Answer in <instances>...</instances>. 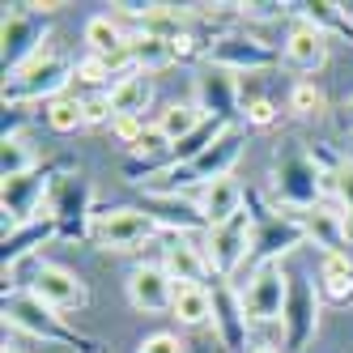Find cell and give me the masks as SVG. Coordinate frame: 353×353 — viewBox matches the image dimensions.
<instances>
[{"label": "cell", "instance_id": "1", "mask_svg": "<svg viewBox=\"0 0 353 353\" xmlns=\"http://www.w3.org/2000/svg\"><path fill=\"white\" fill-rule=\"evenodd\" d=\"M72 77H77V64H72L68 56H60L56 39H47L39 52L9 77L5 103H9V107H21V103H52V98L64 94V85H68Z\"/></svg>", "mask_w": 353, "mask_h": 353}, {"label": "cell", "instance_id": "2", "mask_svg": "<svg viewBox=\"0 0 353 353\" xmlns=\"http://www.w3.org/2000/svg\"><path fill=\"white\" fill-rule=\"evenodd\" d=\"M251 243H256V221H251V213L243 209L239 217L221 221V225H209L205 234H200V247H205V260L213 268L217 281H239V272L251 256Z\"/></svg>", "mask_w": 353, "mask_h": 353}, {"label": "cell", "instance_id": "3", "mask_svg": "<svg viewBox=\"0 0 353 353\" xmlns=\"http://www.w3.org/2000/svg\"><path fill=\"white\" fill-rule=\"evenodd\" d=\"M247 323H281L285 319V302H290V272L281 264H264L234 285Z\"/></svg>", "mask_w": 353, "mask_h": 353}, {"label": "cell", "instance_id": "4", "mask_svg": "<svg viewBox=\"0 0 353 353\" xmlns=\"http://www.w3.org/2000/svg\"><path fill=\"white\" fill-rule=\"evenodd\" d=\"M154 234H158V221L145 209H111V213H98L90 225V239L103 251H137Z\"/></svg>", "mask_w": 353, "mask_h": 353}, {"label": "cell", "instance_id": "5", "mask_svg": "<svg viewBox=\"0 0 353 353\" xmlns=\"http://www.w3.org/2000/svg\"><path fill=\"white\" fill-rule=\"evenodd\" d=\"M5 323L17 332H30L39 341H56V345H77V336L60 323V311H52L43 298H34L30 290H17L5 298Z\"/></svg>", "mask_w": 353, "mask_h": 353}, {"label": "cell", "instance_id": "6", "mask_svg": "<svg viewBox=\"0 0 353 353\" xmlns=\"http://www.w3.org/2000/svg\"><path fill=\"white\" fill-rule=\"evenodd\" d=\"M243 158V132H234V128H225L205 154L200 158H192L188 166H174V170H166V174H158V179H179V183H213V179H225V174H234V162ZM179 192V188H174Z\"/></svg>", "mask_w": 353, "mask_h": 353}, {"label": "cell", "instance_id": "7", "mask_svg": "<svg viewBox=\"0 0 353 353\" xmlns=\"http://www.w3.org/2000/svg\"><path fill=\"white\" fill-rule=\"evenodd\" d=\"M281 332H285V349L302 353L315 332H319V298H315V281L290 272V302H285V319H281Z\"/></svg>", "mask_w": 353, "mask_h": 353}, {"label": "cell", "instance_id": "8", "mask_svg": "<svg viewBox=\"0 0 353 353\" xmlns=\"http://www.w3.org/2000/svg\"><path fill=\"white\" fill-rule=\"evenodd\" d=\"M56 183L47 179V174H21V179H5V188H0V205H5V234L17 230V225H30L39 221L43 213V196L52 192ZM47 217V213H43Z\"/></svg>", "mask_w": 353, "mask_h": 353}, {"label": "cell", "instance_id": "9", "mask_svg": "<svg viewBox=\"0 0 353 353\" xmlns=\"http://www.w3.org/2000/svg\"><path fill=\"white\" fill-rule=\"evenodd\" d=\"M0 39H5V68H9V77H13V72L47 43L43 13H30V5L9 9V13H5V30H0Z\"/></svg>", "mask_w": 353, "mask_h": 353}, {"label": "cell", "instance_id": "10", "mask_svg": "<svg viewBox=\"0 0 353 353\" xmlns=\"http://www.w3.org/2000/svg\"><path fill=\"white\" fill-rule=\"evenodd\" d=\"M26 290H30L34 298H43L52 311H77V307H85V285H81V276L68 272V268H60V264H47V260L34 264Z\"/></svg>", "mask_w": 353, "mask_h": 353}, {"label": "cell", "instance_id": "11", "mask_svg": "<svg viewBox=\"0 0 353 353\" xmlns=\"http://www.w3.org/2000/svg\"><path fill=\"white\" fill-rule=\"evenodd\" d=\"M98 213H90V188L81 174H64L52 188V221L60 225V234H90Z\"/></svg>", "mask_w": 353, "mask_h": 353}, {"label": "cell", "instance_id": "12", "mask_svg": "<svg viewBox=\"0 0 353 353\" xmlns=\"http://www.w3.org/2000/svg\"><path fill=\"white\" fill-rule=\"evenodd\" d=\"M174 294H179V285L170 281V272L162 264H141L128 272V302L137 311L145 315H162L174 307Z\"/></svg>", "mask_w": 353, "mask_h": 353}, {"label": "cell", "instance_id": "13", "mask_svg": "<svg viewBox=\"0 0 353 353\" xmlns=\"http://www.w3.org/2000/svg\"><path fill=\"white\" fill-rule=\"evenodd\" d=\"M209 64L213 68H225V72H260V68H272L276 56L272 47H264L260 39H247V34H225L209 47Z\"/></svg>", "mask_w": 353, "mask_h": 353}, {"label": "cell", "instance_id": "14", "mask_svg": "<svg viewBox=\"0 0 353 353\" xmlns=\"http://www.w3.org/2000/svg\"><path fill=\"white\" fill-rule=\"evenodd\" d=\"M141 209L154 217L158 225L174 230V234H205L209 230V221H205V213H200V205H196V200H183L179 192H149Z\"/></svg>", "mask_w": 353, "mask_h": 353}, {"label": "cell", "instance_id": "15", "mask_svg": "<svg viewBox=\"0 0 353 353\" xmlns=\"http://www.w3.org/2000/svg\"><path fill=\"white\" fill-rule=\"evenodd\" d=\"M162 268L170 272L174 285H205L209 281V260H205V247L192 234H174L166 247H162Z\"/></svg>", "mask_w": 353, "mask_h": 353}, {"label": "cell", "instance_id": "16", "mask_svg": "<svg viewBox=\"0 0 353 353\" xmlns=\"http://www.w3.org/2000/svg\"><path fill=\"white\" fill-rule=\"evenodd\" d=\"M196 107L205 111L209 119H234V107H239V85H234V72L225 68H205L196 77Z\"/></svg>", "mask_w": 353, "mask_h": 353}, {"label": "cell", "instance_id": "17", "mask_svg": "<svg viewBox=\"0 0 353 353\" xmlns=\"http://www.w3.org/2000/svg\"><path fill=\"white\" fill-rule=\"evenodd\" d=\"M196 205H200V213H205V221H209V225H221V221H230V217H239V213H243L247 192H243V183L234 179V174H225V179H213V183L200 188Z\"/></svg>", "mask_w": 353, "mask_h": 353}, {"label": "cell", "instance_id": "18", "mask_svg": "<svg viewBox=\"0 0 353 353\" xmlns=\"http://www.w3.org/2000/svg\"><path fill=\"white\" fill-rule=\"evenodd\" d=\"M285 60L298 72H315L327 64V30H319L315 21H302L285 34Z\"/></svg>", "mask_w": 353, "mask_h": 353}, {"label": "cell", "instance_id": "19", "mask_svg": "<svg viewBox=\"0 0 353 353\" xmlns=\"http://www.w3.org/2000/svg\"><path fill=\"white\" fill-rule=\"evenodd\" d=\"M213 332L221 336V345H230V349H239L247 341V315H243V302H239L230 281L213 285Z\"/></svg>", "mask_w": 353, "mask_h": 353}, {"label": "cell", "instance_id": "20", "mask_svg": "<svg viewBox=\"0 0 353 353\" xmlns=\"http://www.w3.org/2000/svg\"><path fill=\"white\" fill-rule=\"evenodd\" d=\"M107 98H111V111H115V115H141V119H145V107H149V98H154V85H149L145 72L128 68V72H123V77L107 90Z\"/></svg>", "mask_w": 353, "mask_h": 353}, {"label": "cell", "instance_id": "21", "mask_svg": "<svg viewBox=\"0 0 353 353\" xmlns=\"http://www.w3.org/2000/svg\"><path fill=\"white\" fill-rule=\"evenodd\" d=\"M128 60L137 72H158L166 64H174L179 56H174V39H162V34H132L128 39Z\"/></svg>", "mask_w": 353, "mask_h": 353}, {"label": "cell", "instance_id": "22", "mask_svg": "<svg viewBox=\"0 0 353 353\" xmlns=\"http://www.w3.org/2000/svg\"><path fill=\"white\" fill-rule=\"evenodd\" d=\"M56 230H60V225L52 221V213L39 217V221H30V225H17V230H9V234H5V268L21 264V260H26L34 247H43V243L52 239Z\"/></svg>", "mask_w": 353, "mask_h": 353}, {"label": "cell", "instance_id": "23", "mask_svg": "<svg viewBox=\"0 0 353 353\" xmlns=\"http://www.w3.org/2000/svg\"><path fill=\"white\" fill-rule=\"evenodd\" d=\"M85 43H90V56H103V60L128 56V39H123L119 21L111 13H98V17L85 21Z\"/></svg>", "mask_w": 353, "mask_h": 353}, {"label": "cell", "instance_id": "24", "mask_svg": "<svg viewBox=\"0 0 353 353\" xmlns=\"http://www.w3.org/2000/svg\"><path fill=\"white\" fill-rule=\"evenodd\" d=\"M170 315L179 319L183 327L213 323V290H209V285H179V294H174V307H170Z\"/></svg>", "mask_w": 353, "mask_h": 353}, {"label": "cell", "instance_id": "25", "mask_svg": "<svg viewBox=\"0 0 353 353\" xmlns=\"http://www.w3.org/2000/svg\"><path fill=\"white\" fill-rule=\"evenodd\" d=\"M34 166H39V149L21 132H5V141H0V174L21 179V174H34Z\"/></svg>", "mask_w": 353, "mask_h": 353}, {"label": "cell", "instance_id": "26", "mask_svg": "<svg viewBox=\"0 0 353 353\" xmlns=\"http://www.w3.org/2000/svg\"><path fill=\"white\" fill-rule=\"evenodd\" d=\"M205 119H209V115L200 111L196 103H170V107L158 115V132H162L170 145H179V141H188Z\"/></svg>", "mask_w": 353, "mask_h": 353}, {"label": "cell", "instance_id": "27", "mask_svg": "<svg viewBox=\"0 0 353 353\" xmlns=\"http://www.w3.org/2000/svg\"><path fill=\"white\" fill-rule=\"evenodd\" d=\"M319 290L327 298H336V302L353 298V264H349V256H323L319 260Z\"/></svg>", "mask_w": 353, "mask_h": 353}, {"label": "cell", "instance_id": "28", "mask_svg": "<svg viewBox=\"0 0 353 353\" xmlns=\"http://www.w3.org/2000/svg\"><path fill=\"white\" fill-rule=\"evenodd\" d=\"M47 123H52L56 132H77L81 123H85V107H81V98H68V94L52 98V103H47Z\"/></svg>", "mask_w": 353, "mask_h": 353}, {"label": "cell", "instance_id": "29", "mask_svg": "<svg viewBox=\"0 0 353 353\" xmlns=\"http://www.w3.org/2000/svg\"><path fill=\"white\" fill-rule=\"evenodd\" d=\"M290 111L302 115V119L323 115V111H327V94H323L315 81H294V90H290Z\"/></svg>", "mask_w": 353, "mask_h": 353}, {"label": "cell", "instance_id": "30", "mask_svg": "<svg viewBox=\"0 0 353 353\" xmlns=\"http://www.w3.org/2000/svg\"><path fill=\"white\" fill-rule=\"evenodd\" d=\"M128 60V56H119V60H103V56H85V60H77V81H85V85H107L111 81V72ZM132 64V60H128Z\"/></svg>", "mask_w": 353, "mask_h": 353}, {"label": "cell", "instance_id": "31", "mask_svg": "<svg viewBox=\"0 0 353 353\" xmlns=\"http://www.w3.org/2000/svg\"><path fill=\"white\" fill-rule=\"evenodd\" d=\"M170 149H174V145L158 132V123H154V128H145V137L132 145V154H137V158H158V154H170Z\"/></svg>", "mask_w": 353, "mask_h": 353}, {"label": "cell", "instance_id": "32", "mask_svg": "<svg viewBox=\"0 0 353 353\" xmlns=\"http://www.w3.org/2000/svg\"><path fill=\"white\" fill-rule=\"evenodd\" d=\"M111 132L132 149V145L145 137V119H141V115H115V119H111Z\"/></svg>", "mask_w": 353, "mask_h": 353}, {"label": "cell", "instance_id": "33", "mask_svg": "<svg viewBox=\"0 0 353 353\" xmlns=\"http://www.w3.org/2000/svg\"><path fill=\"white\" fill-rule=\"evenodd\" d=\"M81 107H85V123H107V119H115V111H111V98L98 90V94H90V98H81Z\"/></svg>", "mask_w": 353, "mask_h": 353}, {"label": "cell", "instance_id": "34", "mask_svg": "<svg viewBox=\"0 0 353 353\" xmlns=\"http://www.w3.org/2000/svg\"><path fill=\"white\" fill-rule=\"evenodd\" d=\"M183 349H188V345L174 336V332H154V336H145V341H141L137 353H183Z\"/></svg>", "mask_w": 353, "mask_h": 353}, {"label": "cell", "instance_id": "35", "mask_svg": "<svg viewBox=\"0 0 353 353\" xmlns=\"http://www.w3.org/2000/svg\"><path fill=\"white\" fill-rule=\"evenodd\" d=\"M272 103H268V98H251V103H247V123H256V128H268V123H272Z\"/></svg>", "mask_w": 353, "mask_h": 353}, {"label": "cell", "instance_id": "36", "mask_svg": "<svg viewBox=\"0 0 353 353\" xmlns=\"http://www.w3.org/2000/svg\"><path fill=\"white\" fill-rule=\"evenodd\" d=\"M341 128H345V132H353V94L345 98V107H341Z\"/></svg>", "mask_w": 353, "mask_h": 353}, {"label": "cell", "instance_id": "37", "mask_svg": "<svg viewBox=\"0 0 353 353\" xmlns=\"http://www.w3.org/2000/svg\"><path fill=\"white\" fill-rule=\"evenodd\" d=\"M247 353H276L272 345H256V349H247Z\"/></svg>", "mask_w": 353, "mask_h": 353}]
</instances>
